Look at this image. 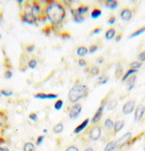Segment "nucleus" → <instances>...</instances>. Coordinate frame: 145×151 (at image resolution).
<instances>
[{"instance_id": "nucleus-46", "label": "nucleus", "mask_w": 145, "mask_h": 151, "mask_svg": "<svg viewBox=\"0 0 145 151\" xmlns=\"http://www.w3.org/2000/svg\"><path fill=\"white\" fill-rule=\"evenodd\" d=\"M78 64L80 65V66H82V67H84V66H85L87 64V63H86V61L84 59L80 58V59H79V61H78Z\"/></svg>"}, {"instance_id": "nucleus-38", "label": "nucleus", "mask_w": 145, "mask_h": 151, "mask_svg": "<svg viewBox=\"0 0 145 151\" xmlns=\"http://www.w3.org/2000/svg\"><path fill=\"white\" fill-rule=\"evenodd\" d=\"M102 26H98V27H96V28H95V29L92 30L91 35H97V34H100V33L102 32Z\"/></svg>"}, {"instance_id": "nucleus-53", "label": "nucleus", "mask_w": 145, "mask_h": 151, "mask_svg": "<svg viewBox=\"0 0 145 151\" xmlns=\"http://www.w3.org/2000/svg\"><path fill=\"white\" fill-rule=\"evenodd\" d=\"M5 143H6L5 139H4L3 138H1V137H0V145H2V144H5Z\"/></svg>"}, {"instance_id": "nucleus-41", "label": "nucleus", "mask_w": 145, "mask_h": 151, "mask_svg": "<svg viewBox=\"0 0 145 151\" xmlns=\"http://www.w3.org/2000/svg\"><path fill=\"white\" fill-rule=\"evenodd\" d=\"M35 45L32 44V45H29L26 46V51H27V52H33L35 51Z\"/></svg>"}, {"instance_id": "nucleus-4", "label": "nucleus", "mask_w": 145, "mask_h": 151, "mask_svg": "<svg viewBox=\"0 0 145 151\" xmlns=\"http://www.w3.org/2000/svg\"><path fill=\"white\" fill-rule=\"evenodd\" d=\"M106 103H107L106 101H103L102 102L101 106L98 108L95 114L94 115L93 118H92V123H93V124H96V123H98L101 120L102 114H103V111H104V109H105V107H106Z\"/></svg>"}, {"instance_id": "nucleus-8", "label": "nucleus", "mask_w": 145, "mask_h": 151, "mask_svg": "<svg viewBox=\"0 0 145 151\" xmlns=\"http://www.w3.org/2000/svg\"><path fill=\"white\" fill-rule=\"evenodd\" d=\"M22 21L26 24H34L37 21V17H34L31 12H25L22 15Z\"/></svg>"}, {"instance_id": "nucleus-49", "label": "nucleus", "mask_w": 145, "mask_h": 151, "mask_svg": "<svg viewBox=\"0 0 145 151\" xmlns=\"http://www.w3.org/2000/svg\"><path fill=\"white\" fill-rule=\"evenodd\" d=\"M103 62H104V58L102 57V56H100V57H98V58L96 59V63H99V64H102Z\"/></svg>"}, {"instance_id": "nucleus-2", "label": "nucleus", "mask_w": 145, "mask_h": 151, "mask_svg": "<svg viewBox=\"0 0 145 151\" xmlns=\"http://www.w3.org/2000/svg\"><path fill=\"white\" fill-rule=\"evenodd\" d=\"M89 89L84 84H76L74 85L69 91L68 98L70 102L77 103L78 101H80L83 98H85L88 95Z\"/></svg>"}, {"instance_id": "nucleus-9", "label": "nucleus", "mask_w": 145, "mask_h": 151, "mask_svg": "<svg viewBox=\"0 0 145 151\" xmlns=\"http://www.w3.org/2000/svg\"><path fill=\"white\" fill-rule=\"evenodd\" d=\"M145 112V106L143 104H140L137 106V108L135 109V112H134V121L138 122L140 121Z\"/></svg>"}, {"instance_id": "nucleus-34", "label": "nucleus", "mask_w": 145, "mask_h": 151, "mask_svg": "<svg viewBox=\"0 0 145 151\" xmlns=\"http://www.w3.org/2000/svg\"><path fill=\"white\" fill-rule=\"evenodd\" d=\"M138 60H139V62H141V63L145 62V50L142 51V52H141L138 54Z\"/></svg>"}, {"instance_id": "nucleus-26", "label": "nucleus", "mask_w": 145, "mask_h": 151, "mask_svg": "<svg viewBox=\"0 0 145 151\" xmlns=\"http://www.w3.org/2000/svg\"><path fill=\"white\" fill-rule=\"evenodd\" d=\"M115 75H116L117 78H120L121 76H123V66L121 65V63H117L116 64Z\"/></svg>"}, {"instance_id": "nucleus-30", "label": "nucleus", "mask_w": 145, "mask_h": 151, "mask_svg": "<svg viewBox=\"0 0 145 151\" xmlns=\"http://www.w3.org/2000/svg\"><path fill=\"white\" fill-rule=\"evenodd\" d=\"M99 73H100V69H99V67H97V66H93L90 69V73L93 75V76L98 75Z\"/></svg>"}, {"instance_id": "nucleus-57", "label": "nucleus", "mask_w": 145, "mask_h": 151, "mask_svg": "<svg viewBox=\"0 0 145 151\" xmlns=\"http://www.w3.org/2000/svg\"><path fill=\"white\" fill-rule=\"evenodd\" d=\"M0 95H1V93H0Z\"/></svg>"}, {"instance_id": "nucleus-16", "label": "nucleus", "mask_w": 145, "mask_h": 151, "mask_svg": "<svg viewBox=\"0 0 145 151\" xmlns=\"http://www.w3.org/2000/svg\"><path fill=\"white\" fill-rule=\"evenodd\" d=\"M105 7L111 10H115L118 7V2L116 0H107L105 1Z\"/></svg>"}, {"instance_id": "nucleus-40", "label": "nucleus", "mask_w": 145, "mask_h": 151, "mask_svg": "<svg viewBox=\"0 0 145 151\" xmlns=\"http://www.w3.org/2000/svg\"><path fill=\"white\" fill-rule=\"evenodd\" d=\"M44 139H45V137L44 136H39L38 138H37V140H36V146L39 147L44 141Z\"/></svg>"}, {"instance_id": "nucleus-43", "label": "nucleus", "mask_w": 145, "mask_h": 151, "mask_svg": "<svg viewBox=\"0 0 145 151\" xmlns=\"http://www.w3.org/2000/svg\"><path fill=\"white\" fill-rule=\"evenodd\" d=\"M4 76H5L6 79H10V78H12L13 73H12V72L10 70H6V73H5V74H4Z\"/></svg>"}, {"instance_id": "nucleus-47", "label": "nucleus", "mask_w": 145, "mask_h": 151, "mask_svg": "<svg viewBox=\"0 0 145 151\" xmlns=\"http://www.w3.org/2000/svg\"><path fill=\"white\" fill-rule=\"evenodd\" d=\"M29 119H31V120H33V121H36L37 120V114L36 113H31L30 115H29Z\"/></svg>"}, {"instance_id": "nucleus-12", "label": "nucleus", "mask_w": 145, "mask_h": 151, "mask_svg": "<svg viewBox=\"0 0 145 151\" xmlns=\"http://www.w3.org/2000/svg\"><path fill=\"white\" fill-rule=\"evenodd\" d=\"M71 14L73 16V18H74V23H77V24H81L83 22H84V17L81 15H79V14L76 12V9H71Z\"/></svg>"}, {"instance_id": "nucleus-21", "label": "nucleus", "mask_w": 145, "mask_h": 151, "mask_svg": "<svg viewBox=\"0 0 145 151\" xmlns=\"http://www.w3.org/2000/svg\"><path fill=\"white\" fill-rule=\"evenodd\" d=\"M143 33H145V25L142 26V27H141L140 29H138V30L133 32V33L131 34V35H130L129 37H130V39H133V38H134V37H137V36L142 35Z\"/></svg>"}, {"instance_id": "nucleus-50", "label": "nucleus", "mask_w": 145, "mask_h": 151, "mask_svg": "<svg viewBox=\"0 0 145 151\" xmlns=\"http://www.w3.org/2000/svg\"><path fill=\"white\" fill-rule=\"evenodd\" d=\"M122 37H123V35H122V34H119V35H118L115 37V42H116V43H119L120 41H121V39H122Z\"/></svg>"}, {"instance_id": "nucleus-6", "label": "nucleus", "mask_w": 145, "mask_h": 151, "mask_svg": "<svg viewBox=\"0 0 145 151\" xmlns=\"http://www.w3.org/2000/svg\"><path fill=\"white\" fill-rule=\"evenodd\" d=\"M131 137H133V134H131V132H127L124 135H123L119 139L116 140L117 148H121L123 146H125L126 144H128V142L131 139Z\"/></svg>"}, {"instance_id": "nucleus-33", "label": "nucleus", "mask_w": 145, "mask_h": 151, "mask_svg": "<svg viewBox=\"0 0 145 151\" xmlns=\"http://www.w3.org/2000/svg\"><path fill=\"white\" fill-rule=\"evenodd\" d=\"M63 101L62 100H58L56 103H55V109L56 111H60L63 107Z\"/></svg>"}, {"instance_id": "nucleus-31", "label": "nucleus", "mask_w": 145, "mask_h": 151, "mask_svg": "<svg viewBox=\"0 0 145 151\" xmlns=\"http://www.w3.org/2000/svg\"><path fill=\"white\" fill-rule=\"evenodd\" d=\"M34 97L35 99H41V100H47V94L40 92V93H36L34 95Z\"/></svg>"}, {"instance_id": "nucleus-37", "label": "nucleus", "mask_w": 145, "mask_h": 151, "mask_svg": "<svg viewBox=\"0 0 145 151\" xmlns=\"http://www.w3.org/2000/svg\"><path fill=\"white\" fill-rule=\"evenodd\" d=\"M97 50H98V46H97L96 45H91V46L89 47L88 52H89L90 53H95Z\"/></svg>"}, {"instance_id": "nucleus-27", "label": "nucleus", "mask_w": 145, "mask_h": 151, "mask_svg": "<svg viewBox=\"0 0 145 151\" xmlns=\"http://www.w3.org/2000/svg\"><path fill=\"white\" fill-rule=\"evenodd\" d=\"M142 65V63L139 61H133V63H131L130 64V69H133V70H139V68H141Z\"/></svg>"}, {"instance_id": "nucleus-19", "label": "nucleus", "mask_w": 145, "mask_h": 151, "mask_svg": "<svg viewBox=\"0 0 145 151\" xmlns=\"http://www.w3.org/2000/svg\"><path fill=\"white\" fill-rule=\"evenodd\" d=\"M115 149H117V143L116 140L115 141H110L105 147L103 148V151H114Z\"/></svg>"}, {"instance_id": "nucleus-36", "label": "nucleus", "mask_w": 145, "mask_h": 151, "mask_svg": "<svg viewBox=\"0 0 145 151\" xmlns=\"http://www.w3.org/2000/svg\"><path fill=\"white\" fill-rule=\"evenodd\" d=\"M2 95L6 96V97H9V96H12L13 95V91H7V90H1L0 91Z\"/></svg>"}, {"instance_id": "nucleus-14", "label": "nucleus", "mask_w": 145, "mask_h": 151, "mask_svg": "<svg viewBox=\"0 0 145 151\" xmlns=\"http://www.w3.org/2000/svg\"><path fill=\"white\" fill-rule=\"evenodd\" d=\"M89 122H90V119H84L80 125H78L75 129H74V134H79L80 132H82L87 126H88V124H89Z\"/></svg>"}, {"instance_id": "nucleus-32", "label": "nucleus", "mask_w": 145, "mask_h": 151, "mask_svg": "<svg viewBox=\"0 0 145 151\" xmlns=\"http://www.w3.org/2000/svg\"><path fill=\"white\" fill-rule=\"evenodd\" d=\"M108 79H109V77H106L105 75H102V76H101V77L98 79L99 84H105V83H107Z\"/></svg>"}, {"instance_id": "nucleus-13", "label": "nucleus", "mask_w": 145, "mask_h": 151, "mask_svg": "<svg viewBox=\"0 0 145 151\" xmlns=\"http://www.w3.org/2000/svg\"><path fill=\"white\" fill-rule=\"evenodd\" d=\"M124 126V120L123 119H118L114 122V126H113V132L114 134H118Z\"/></svg>"}, {"instance_id": "nucleus-24", "label": "nucleus", "mask_w": 145, "mask_h": 151, "mask_svg": "<svg viewBox=\"0 0 145 151\" xmlns=\"http://www.w3.org/2000/svg\"><path fill=\"white\" fill-rule=\"evenodd\" d=\"M87 53H88V49L85 46H80V47L77 49V54H78V56L84 57V56L86 55Z\"/></svg>"}, {"instance_id": "nucleus-17", "label": "nucleus", "mask_w": 145, "mask_h": 151, "mask_svg": "<svg viewBox=\"0 0 145 151\" xmlns=\"http://www.w3.org/2000/svg\"><path fill=\"white\" fill-rule=\"evenodd\" d=\"M88 11H89V6L86 5H81L80 6L76 8V12L79 14V15H81L83 17H84V15L88 13Z\"/></svg>"}, {"instance_id": "nucleus-42", "label": "nucleus", "mask_w": 145, "mask_h": 151, "mask_svg": "<svg viewBox=\"0 0 145 151\" xmlns=\"http://www.w3.org/2000/svg\"><path fill=\"white\" fill-rule=\"evenodd\" d=\"M115 21H116V17H115V16H111L109 18H108V24H113L114 23H115Z\"/></svg>"}, {"instance_id": "nucleus-44", "label": "nucleus", "mask_w": 145, "mask_h": 151, "mask_svg": "<svg viewBox=\"0 0 145 151\" xmlns=\"http://www.w3.org/2000/svg\"><path fill=\"white\" fill-rule=\"evenodd\" d=\"M43 32L44 34H45V35H49L51 33V26H45L43 29Z\"/></svg>"}, {"instance_id": "nucleus-22", "label": "nucleus", "mask_w": 145, "mask_h": 151, "mask_svg": "<svg viewBox=\"0 0 145 151\" xmlns=\"http://www.w3.org/2000/svg\"><path fill=\"white\" fill-rule=\"evenodd\" d=\"M103 126H104V128L106 129H108V130H112V129H113L114 122H113L111 119H106L104 120Z\"/></svg>"}, {"instance_id": "nucleus-29", "label": "nucleus", "mask_w": 145, "mask_h": 151, "mask_svg": "<svg viewBox=\"0 0 145 151\" xmlns=\"http://www.w3.org/2000/svg\"><path fill=\"white\" fill-rule=\"evenodd\" d=\"M35 145L32 142H27L24 145V151H35Z\"/></svg>"}, {"instance_id": "nucleus-35", "label": "nucleus", "mask_w": 145, "mask_h": 151, "mask_svg": "<svg viewBox=\"0 0 145 151\" xmlns=\"http://www.w3.org/2000/svg\"><path fill=\"white\" fill-rule=\"evenodd\" d=\"M36 65H37V62L35 59H31L28 61V66L31 68V69H35V68L36 67Z\"/></svg>"}, {"instance_id": "nucleus-25", "label": "nucleus", "mask_w": 145, "mask_h": 151, "mask_svg": "<svg viewBox=\"0 0 145 151\" xmlns=\"http://www.w3.org/2000/svg\"><path fill=\"white\" fill-rule=\"evenodd\" d=\"M102 10L100 8H95L91 13V17H92V18H94V19H97L102 16Z\"/></svg>"}, {"instance_id": "nucleus-11", "label": "nucleus", "mask_w": 145, "mask_h": 151, "mask_svg": "<svg viewBox=\"0 0 145 151\" xmlns=\"http://www.w3.org/2000/svg\"><path fill=\"white\" fill-rule=\"evenodd\" d=\"M136 75H133V76H131L130 78H128L126 80V89L128 91H131V90H133L135 86V82H136Z\"/></svg>"}, {"instance_id": "nucleus-56", "label": "nucleus", "mask_w": 145, "mask_h": 151, "mask_svg": "<svg viewBox=\"0 0 145 151\" xmlns=\"http://www.w3.org/2000/svg\"><path fill=\"white\" fill-rule=\"evenodd\" d=\"M143 150H144V151H145V147H144V149H143Z\"/></svg>"}, {"instance_id": "nucleus-45", "label": "nucleus", "mask_w": 145, "mask_h": 151, "mask_svg": "<svg viewBox=\"0 0 145 151\" xmlns=\"http://www.w3.org/2000/svg\"><path fill=\"white\" fill-rule=\"evenodd\" d=\"M65 151H79V148L76 146H70L65 149Z\"/></svg>"}, {"instance_id": "nucleus-23", "label": "nucleus", "mask_w": 145, "mask_h": 151, "mask_svg": "<svg viewBox=\"0 0 145 151\" xmlns=\"http://www.w3.org/2000/svg\"><path fill=\"white\" fill-rule=\"evenodd\" d=\"M137 73H138V70L129 69V70L125 73V74L123 76V81H125L128 78H130L131 76H133V75H134V74H136Z\"/></svg>"}, {"instance_id": "nucleus-15", "label": "nucleus", "mask_w": 145, "mask_h": 151, "mask_svg": "<svg viewBox=\"0 0 145 151\" xmlns=\"http://www.w3.org/2000/svg\"><path fill=\"white\" fill-rule=\"evenodd\" d=\"M41 12V7L39 6V4L37 2H34L33 5H32V7H31V13L34 17H36V16H38L39 14Z\"/></svg>"}, {"instance_id": "nucleus-20", "label": "nucleus", "mask_w": 145, "mask_h": 151, "mask_svg": "<svg viewBox=\"0 0 145 151\" xmlns=\"http://www.w3.org/2000/svg\"><path fill=\"white\" fill-rule=\"evenodd\" d=\"M115 29L113 28V27H111V28H109L106 33H105V38H106L107 40H112L115 37Z\"/></svg>"}, {"instance_id": "nucleus-10", "label": "nucleus", "mask_w": 145, "mask_h": 151, "mask_svg": "<svg viewBox=\"0 0 145 151\" xmlns=\"http://www.w3.org/2000/svg\"><path fill=\"white\" fill-rule=\"evenodd\" d=\"M120 17H121V19L123 21H130L131 19V17H133V11H131V8L125 7L122 10Z\"/></svg>"}, {"instance_id": "nucleus-54", "label": "nucleus", "mask_w": 145, "mask_h": 151, "mask_svg": "<svg viewBox=\"0 0 145 151\" xmlns=\"http://www.w3.org/2000/svg\"><path fill=\"white\" fill-rule=\"evenodd\" d=\"M23 2H24L23 0H20V1H18V3H19V4H21V3H23Z\"/></svg>"}, {"instance_id": "nucleus-3", "label": "nucleus", "mask_w": 145, "mask_h": 151, "mask_svg": "<svg viewBox=\"0 0 145 151\" xmlns=\"http://www.w3.org/2000/svg\"><path fill=\"white\" fill-rule=\"evenodd\" d=\"M82 109H83L82 104L78 103V102H77V103H74V104L71 107L70 111H69V118H70L71 119H73V120L76 119L79 117V115L81 114V112H82Z\"/></svg>"}, {"instance_id": "nucleus-48", "label": "nucleus", "mask_w": 145, "mask_h": 151, "mask_svg": "<svg viewBox=\"0 0 145 151\" xmlns=\"http://www.w3.org/2000/svg\"><path fill=\"white\" fill-rule=\"evenodd\" d=\"M61 36H62L63 39H69V38L71 37V35H70L68 33H63V34L61 35Z\"/></svg>"}, {"instance_id": "nucleus-1", "label": "nucleus", "mask_w": 145, "mask_h": 151, "mask_svg": "<svg viewBox=\"0 0 145 151\" xmlns=\"http://www.w3.org/2000/svg\"><path fill=\"white\" fill-rule=\"evenodd\" d=\"M46 17L51 22L52 25L58 26L60 25L63 19L66 16V12H65L64 7L57 2H53L51 3L45 10Z\"/></svg>"}, {"instance_id": "nucleus-28", "label": "nucleus", "mask_w": 145, "mask_h": 151, "mask_svg": "<svg viewBox=\"0 0 145 151\" xmlns=\"http://www.w3.org/2000/svg\"><path fill=\"white\" fill-rule=\"evenodd\" d=\"M63 124L62 122L57 123V124L54 127V132L56 134H60L63 132Z\"/></svg>"}, {"instance_id": "nucleus-5", "label": "nucleus", "mask_w": 145, "mask_h": 151, "mask_svg": "<svg viewBox=\"0 0 145 151\" xmlns=\"http://www.w3.org/2000/svg\"><path fill=\"white\" fill-rule=\"evenodd\" d=\"M102 136V128L98 125L94 126L89 132V138L92 141H97Z\"/></svg>"}, {"instance_id": "nucleus-52", "label": "nucleus", "mask_w": 145, "mask_h": 151, "mask_svg": "<svg viewBox=\"0 0 145 151\" xmlns=\"http://www.w3.org/2000/svg\"><path fill=\"white\" fill-rule=\"evenodd\" d=\"M84 151H95V149L92 147H88L84 149Z\"/></svg>"}, {"instance_id": "nucleus-39", "label": "nucleus", "mask_w": 145, "mask_h": 151, "mask_svg": "<svg viewBox=\"0 0 145 151\" xmlns=\"http://www.w3.org/2000/svg\"><path fill=\"white\" fill-rule=\"evenodd\" d=\"M4 65H5L6 68H8V70H9V69H11V67H12V65H11V62H10V59H9L8 57H6V58H5Z\"/></svg>"}, {"instance_id": "nucleus-51", "label": "nucleus", "mask_w": 145, "mask_h": 151, "mask_svg": "<svg viewBox=\"0 0 145 151\" xmlns=\"http://www.w3.org/2000/svg\"><path fill=\"white\" fill-rule=\"evenodd\" d=\"M0 151H10L7 147H0Z\"/></svg>"}, {"instance_id": "nucleus-18", "label": "nucleus", "mask_w": 145, "mask_h": 151, "mask_svg": "<svg viewBox=\"0 0 145 151\" xmlns=\"http://www.w3.org/2000/svg\"><path fill=\"white\" fill-rule=\"evenodd\" d=\"M117 105H118V101L115 99H113V100L107 101V103H106V109H107V111H113V109H114L117 107Z\"/></svg>"}, {"instance_id": "nucleus-7", "label": "nucleus", "mask_w": 145, "mask_h": 151, "mask_svg": "<svg viewBox=\"0 0 145 151\" xmlns=\"http://www.w3.org/2000/svg\"><path fill=\"white\" fill-rule=\"evenodd\" d=\"M134 108H135V101L130 100L124 103V105L123 107V113L124 115H130L134 111Z\"/></svg>"}, {"instance_id": "nucleus-55", "label": "nucleus", "mask_w": 145, "mask_h": 151, "mask_svg": "<svg viewBox=\"0 0 145 151\" xmlns=\"http://www.w3.org/2000/svg\"><path fill=\"white\" fill-rule=\"evenodd\" d=\"M1 37H2V36H1V34H0V39H1Z\"/></svg>"}]
</instances>
